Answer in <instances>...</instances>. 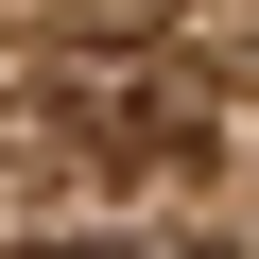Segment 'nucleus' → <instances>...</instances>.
Instances as JSON below:
<instances>
[{
    "label": "nucleus",
    "mask_w": 259,
    "mask_h": 259,
    "mask_svg": "<svg viewBox=\"0 0 259 259\" xmlns=\"http://www.w3.org/2000/svg\"><path fill=\"white\" fill-rule=\"evenodd\" d=\"M35 259H87V242H35Z\"/></svg>",
    "instance_id": "obj_1"
},
{
    "label": "nucleus",
    "mask_w": 259,
    "mask_h": 259,
    "mask_svg": "<svg viewBox=\"0 0 259 259\" xmlns=\"http://www.w3.org/2000/svg\"><path fill=\"white\" fill-rule=\"evenodd\" d=\"M207 259H225V242H207Z\"/></svg>",
    "instance_id": "obj_2"
}]
</instances>
